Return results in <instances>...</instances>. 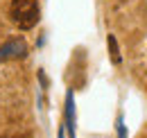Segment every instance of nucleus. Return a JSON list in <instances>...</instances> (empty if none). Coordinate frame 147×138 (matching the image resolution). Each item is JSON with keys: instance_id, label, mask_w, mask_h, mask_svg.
Returning a JSON list of instances; mask_svg holds the SVG:
<instances>
[{"instance_id": "obj_5", "label": "nucleus", "mask_w": 147, "mask_h": 138, "mask_svg": "<svg viewBox=\"0 0 147 138\" xmlns=\"http://www.w3.org/2000/svg\"><path fill=\"white\" fill-rule=\"evenodd\" d=\"M118 131H120V138H127V131H125V127H122V120L118 122Z\"/></svg>"}, {"instance_id": "obj_2", "label": "nucleus", "mask_w": 147, "mask_h": 138, "mask_svg": "<svg viewBox=\"0 0 147 138\" xmlns=\"http://www.w3.org/2000/svg\"><path fill=\"white\" fill-rule=\"evenodd\" d=\"M27 57V43L25 39H11L7 43L0 45V64H7V61H16Z\"/></svg>"}, {"instance_id": "obj_4", "label": "nucleus", "mask_w": 147, "mask_h": 138, "mask_svg": "<svg viewBox=\"0 0 147 138\" xmlns=\"http://www.w3.org/2000/svg\"><path fill=\"white\" fill-rule=\"evenodd\" d=\"M109 52H111V61L113 64H120L122 61V57H120V50H118V41H115V36L113 34H109Z\"/></svg>"}, {"instance_id": "obj_1", "label": "nucleus", "mask_w": 147, "mask_h": 138, "mask_svg": "<svg viewBox=\"0 0 147 138\" xmlns=\"http://www.w3.org/2000/svg\"><path fill=\"white\" fill-rule=\"evenodd\" d=\"M9 16L18 30H32L38 23V0H11Z\"/></svg>"}, {"instance_id": "obj_3", "label": "nucleus", "mask_w": 147, "mask_h": 138, "mask_svg": "<svg viewBox=\"0 0 147 138\" xmlns=\"http://www.w3.org/2000/svg\"><path fill=\"white\" fill-rule=\"evenodd\" d=\"M66 120H68V131L73 136L75 134V104H73V95L70 93L66 97Z\"/></svg>"}, {"instance_id": "obj_6", "label": "nucleus", "mask_w": 147, "mask_h": 138, "mask_svg": "<svg viewBox=\"0 0 147 138\" xmlns=\"http://www.w3.org/2000/svg\"><path fill=\"white\" fill-rule=\"evenodd\" d=\"M59 138H63V129H59Z\"/></svg>"}]
</instances>
